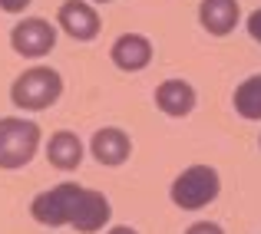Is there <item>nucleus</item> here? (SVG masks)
Returning a JSON list of instances; mask_svg holds the SVG:
<instances>
[{"label":"nucleus","mask_w":261,"mask_h":234,"mask_svg":"<svg viewBox=\"0 0 261 234\" xmlns=\"http://www.w3.org/2000/svg\"><path fill=\"white\" fill-rule=\"evenodd\" d=\"M185 234H225V231H222V224H215V221H192L189 228H185Z\"/></svg>","instance_id":"nucleus-13"},{"label":"nucleus","mask_w":261,"mask_h":234,"mask_svg":"<svg viewBox=\"0 0 261 234\" xmlns=\"http://www.w3.org/2000/svg\"><path fill=\"white\" fill-rule=\"evenodd\" d=\"M242 20V7L238 0H202L198 4V23L208 30L212 37H228Z\"/></svg>","instance_id":"nucleus-9"},{"label":"nucleus","mask_w":261,"mask_h":234,"mask_svg":"<svg viewBox=\"0 0 261 234\" xmlns=\"http://www.w3.org/2000/svg\"><path fill=\"white\" fill-rule=\"evenodd\" d=\"M30 215L40 224H50V228L70 224V228H76L83 234H93V231H102L109 224L113 204L96 188H83L76 182H60L33 198Z\"/></svg>","instance_id":"nucleus-1"},{"label":"nucleus","mask_w":261,"mask_h":234,"mask_svg":"<svg viewBox=\"0 0 261 234\" xmlns=\"http://www.w3.org/2000/svg\"><path fill=\"white\" fill-rule=\"evenodd\" d=\"M83 139H80L76 132H70V129H60V132L50 135V142H46V162L53 165V168L60 171H70L76 168L80 162H83Z\"/></svg>","instance_id":"nucleus-11"},{"label":"nucleus","mask_w":261,"mask_h":234,"mask_svg":"<svg viewBox=\"0 0 261 234\" xmlns=\"http://www.w3.org/2000/svg\"><path fill=\"white\" fill-rule=\"evenodd\" d=\"M40 149V126L33 119L4 115L0 119V168H23Z\"/></svg>","instance_id":"nucleus-3"},{"label":"nucleus","mask_w":261,"mask_h":234,"mask_svg":"<svg viewBox=\"0 0 261 234\" xmlns=\"http://www.w3.org/2000/svg\"><path fill=\"white\" fill-rule=\"evenodd\" d=\"M63 93V76L53 66H30L23 70L10 86V102L23 112H40L50 109Z\"/></svg>","instance_id":"nucleus-2"},{"label":"nucleus","mask_w":261,"mask_h":234,"mask_svg":"<svg viewBox=\"0 0 261 234\" xmlns=\"http://www.w3.org/2000/svg\"><path fill=\"white\" fill-rule=\"evenodd\" d=\"M155 106L166 115H172V119H182V115H189L195 109V89H192V82L175 79V76L162 79L155 86Z\"/></svg>","instance_id":"nucleus-10"},{"label":"nucleus","mask_w":261,"mask_h":234,"mask_svg":"<svg viewBox=\"0 0 261 234\" xmlns=\"http://www.w3.org/2000/svg\"><path fill=\"white\" fill-rule=\"evenodd\" d=\"M231 102H235V112L242 115V119L261 122V73H255V76L238 82Z\"/></svg>","instance_id":"nucleus-12"},{"label":"nucleus","mask_w":261,"mask_h":234,"mask_svg":"<svg viewBox=\"0 0 261 234\" xmlns=\"http://www.w3.org/2000/svg\"><path fill=\"white\" fill-rule=\"evenodd\" d=\"M10 46L23 60H40L57 46V26L43 17H23L10 30Z\"/></svg>","instance_id":"nucleus-5"},{"label":"nucleus","mask_w":261,"mask_h":234,"mask_svg":"<svg viewBox=\"0 0 261 234\" xmlns=\"http://www.w3.org/2000/svg\"><path fill=\"white\" fill-rule=\"evenodd\" d=\"M93 4H109V0H93Z\"/></svg>","instance_id":"nucleus-17"},{"label":"nucleus","mask_w":261,"mask_h":234,"mask_svg":"<svg viewBox=\"0 0 261 234\" xmlns=\"http://www.w3.org/2000/svg\"><path fill=\"white\" fill-rule=\"evenodd\" d=\"M258 145H261V139H258Z\"/></svg>","instance_id":"nucleus-18"},{"label":"nucleus","mask_w":261,"mask_h":234,"mask_svg":"<svg viewBox=\"0 0 261 234\" xmlns=\"http://www.w3.org/2000/svg\"><path fill=\"white\" fill-rule=\"evenodd\" d=\"M109 56H113V63L119 66V70L139 73V70H146V66L152 63V40L142 37V33H122V37L113 43Z\"/></svg>","instance_id":"nucleus-8"},{"label":"nucleus","mask_w":261,"mask_h":234,"mask_svg":"<svg viewBox=\"0 0 261 234\" xmlns=\"http://www.w3.org/2000/svg\"><path fill=\"white\" fill-rule=\"evenodd\" d=\"M57 20L73 40H93L96 33L102 30L99 13H96L93 4H86V0H63L60 10H57Z\"/></svg>","instance_id":"nucleus-6"},{"label":"nucleus","mask_w":261,"mask_h":234,"mask_svg":"<svg viewBox=\"0 0 261 234\" xmlns=\"http://www.w3.org/2000/svg\"><path fill=\"white\" fill-rule=\"evenodd\" d=\"M248 33H251V40H258L261 43V7L255 13H248Z\"/></svg>","instance_id":"nucleus-14"},{"label":"nucleus","mask_w":261,"mask_h":234,"mask_svg":"<svg viewBox=\"0 0 261 234\" xmlns=\"http://www.w3.org/2000/svg\"><path fill=\"white\" fill-rule=\"evenodd\" d=\"M27 7H30V0H0V10L7 13H23Z\"/></svg>","instance_id":"nucleus-15"},{"label":"nucleus","mask_w":261,"mask_h":234,"mask_svg":"<svg viewBox=\"0 0 261 234\" xmlns=\"http://www.w3.org/2000/svg\"><path fill=\"white\" fill-rule=\"evenodd\" d=\"M222 191V178L212 165H189L182 175L172 182L169 188V198H172L175 208L182 211H198L205 204H212Z\"/></svg>","instance_id":"nucleus-4"},{"label":"nucleus","mask_w":261,"mask_h":234,"mask_svg":"<svg viewBox=\"0 0 261 234\" xmlns=\"http://www.w3.org/2000/svg\"><path fill=\"white\" fill-rule=\"evenodd\" d=\"M89 155H93L99 165H122L129 155H133V139L116 126L96 129L93 139H89Z\"/></svg>","instance_id":"nucleus-7"},{"label":"nucleus","mask_w":261,"mask_h":234,"mask_svg":"<svg viewBox=\"0 0 261 234\" xmlns=\"http://www.w3.org/2000/svg\"><path fill=\"white\" fill-rule=\"evenodd\" d=\"M106 234H139L136 228H129V224H116V228H109Z\"/></svg>","instance_id":"nucleus-16"}]
</instances>
